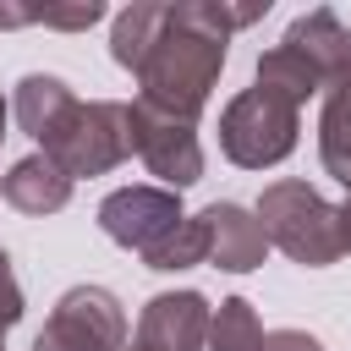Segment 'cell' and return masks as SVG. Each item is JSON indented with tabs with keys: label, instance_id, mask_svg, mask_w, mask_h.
<instances>
[{
	"label": "cell",
	"instance_id": "obj_20",
	"mask_svg": "<svg viewBox=\"0 0 351 351\" xmlns=\"http://www.w3.org/2000/svg\"><path fill=\"white\" fill-rule=\"evenodd\" d=\"M263 351H324V340L307 335V329H269L263 335Z\"/></svg>",
	"mask_w": 351,
	"mask_h": 351
},
{
	"label": "cell",
	"instance_id": "obj_4",
	"mask_svg": "<svg viewBox=\"0 0 351 351\" xmlns=\"http://www.w3.org/2000/svg\"><path fill=\"white\" fill-rule=\"evenodd\" d=\"M44 154L71 176H110L115 165L132 159V104L121 99H77V110L55 126V137L44 143Z\"/></svg>",
	"mask_w": 351,
	"mask_h": 351
},
{
	"label": "cell",
	"instance_id": "obj_12",
	"mask_svg": "<svg viewBox=\"0 0 351 351\" xmlns=\"http://www.w3.org/2000/svg\"><path fill=\"white\" fill-rule=\"evenodd\" d=\"M77 110V93L60 82V77H49V71H27L22 82H16V99H11V115H16V126L44 148L49 137H55V126L66 121Z\"/></svg>",
	"mask_w": 351,
	"mask_h": 351
},
{
	"label": "cell",
	"instance_id": "obj_11",
	"mask_svg": "<svg viewBox=\"0 0 351 351\" xmlns=\"http://www.w3.org/2000/svg\"><path fill=\"white\" fill-rule=\"evenodd\" d=\"M285 44H291V49H302V55L318 66V77H324V82H335V77H346V71H351V33H346V22H340L329 5L302 11V16L285 27Z\"/></svg>",
	"mask_w": 351,
	"mask_h": 351
},
{
	"label": "cell",
	"instance_id": "obj_5",
	"mask_svg": "<svg viewBox=\"0 0 351 351\" xmlns=\"http://www.w3.org/2000/svg\"><path fill=\"white\" fill-rule=\"evenodd\" d=\"M33 351H126V313L104 285H71L49 324L38 329Z\"/></svg>",
	"mask_w": 351,
	"mask_h": 351
},
{
	"label": "cell",
	"instance_id": "obj_22",
	"mask_svg": "<svg viewBox=\"0 0 351 351\" xmlns=\"http://www.w3.org/2000/svg\"><path fill=\"white\" fill-rule=\"evenodd\" d=\"M5 115H11V104L0 99V143H5Z\"/></svg>",
	"mask_w": 351,
	"mask_h": 351
},
{
	"label": "cell",
	"instance_id": "obj_16",
	"mask_svg": "<svg viewBox=\"0 0 351 351\" xmlns=\"http://www.w3.org/2000/svg\"><path fill=\"white\" fill-rule=\"evenodd\" d=\"M143 263L159 269V274H176V269L208 263V219H203V214H186L170 236H159V241L143 252Z\"/></svg>",
	"mask_w": 351,
	"mask_h": 351
},
{
	"label": "cell",
	"instance_id": "obj_15",
	"mask_svg": "<svg viewBox=\"0 0 351 351\" xmlns=\"http://www.w3.org/2000/svg\"><path fill=\"white\" fill-rule=\"evenodd\" d=\"M165 5L170 0H132L126 11H115V22H110V55H115V66H126V71L143 66V55L154 49V38L165 27Z\"/></svg>",
	"mask_w": 351,
	"mask_h": 351
},
{
	"label": "cell",
	"instance_id": "obj_24",
	"mask_svg": "<svg viewBox=\"0 0 351 351\" xmlns=\"http://www.w3.org/2000/svg\"><path fill=\"white\" fill-rule=\"evenodd\" d=\"M0 351H5V340H0Z\"/></svg>",
	"mask_w": 351,
	"mask_h": 351
},
{
	"label": "cell",
	"instance_id": "obj_8",
	"mask_svg": "<svg viewBox=\"0 0 351 351\" xmlns=\"http://www.w3.org/2000/svg\"><path fill=\"white\" fill-rule=\"evenodd\" d=\"M208 296L203 291H159L137 313V346L148 351H208Z\"/></svg>",
	"mask_w": 351,
	"mask_h": 351
},
{
	"label": "cell",
	"instance_id": "obj_19",
	"mask_svg": "<svg viewBox=\"0 0 351 351\" xmlns=\"http://www.w3.org/2000/svg\"><path fill=\"white\" fill-rule=\"evenodd\" d=\"M11 324H22V285H16L11 258H5V247H0V335H5Z\"/></svg>",
	"mask_w": 351,
	"mask_h": 351
},
{
	"label": "cell",
	"instance_id": "obj_9",
	"mask_svg": "<svg viewBox=\"0 0 351 351\" xmlns=\"http://www.w3.org/2000/svg\"><path fill=\"white\" fill-rule=\"evenodd\" d=\"M208 219V263L225 269V274H252L269 252V236H263V219L258 208H241V203H208L203 208Z\"/></svg>",
	"mask_w": 351,
	"mask_h": 351
},
{
	"label": "cell",
	"instance_id": "obj_10",
	"mask_svg": "<svg viewBox=\"0 0 351 351\" xmlns=\"http://www.w3.org/2000/svg\"><path fill=\"white\" fill-rule=\"evenodd\" d=\"M0 192H5V203H11L16 214H60V208L71 203V176L38 148V154H27V159H16V165L5 170Z\"/></svg>",
	"mask_w": 351,
	"mask_h": 351
},
{
	"label": "cell",
	"instance_id": "obj_18",
	"mask_svg": "<svg viewBox=\"0 0 351 351\" xmlns=\"http://www.w3.org/2000/svg\"><path fill=\"white\" fill-rule=\"evenodd\" d=\"M27 16L38 27H60V33H77V27H93L104 16L99 0H77V5H27Z\"/></svg>",
	"mask_w": 351,
	"mask_h": 351
},
{
	"label": "cell",
	"instance_id": "obj_13",
	"mask_svg": "<svg viewBox=\"0 0 351 351\" xmlns=\"http://www.w3.org/2000/svg\"><path fill=\"white\" fill-rule=\"evenodd\" d=\"M318 159H324V170H329L340 186H351V71L324 88V110H318Z\"/></svg>",
	"mask_w": 351,
	"mask_h": 351
},
{
	"label": "cell",
	"instance_id": "obj_23",
	"mask_svg": "<svg viewBox=\"0 0 351 351\" xmlns=\"http://www.w3.org/2000/svg\"><path fill=\"white\" fill-rule=\"evenodd\" d=\"M126 351H148V346H137V340H132V346H126Z\"/></svg>",
	"mask_w": 351,
	"mask_h": 351
},
{
	"label": "cell",
	"instance_id": "obj_1",
	"mask_svg": "<svg viewBox=\"0 0 351 351\" xmlns=\"http://www.w3.org/2000/svg\"><path fill=\"white\" fill-rule=\"evenodd\" d=\"M230 33H236L230 0H170L154 49L132 71L137 77V104L165 110L176 121H197L208 110V93L219 82V71H225Z\"/></svg>",
	"mask_w": 351,
	"mask_h": 351
},
{
	"label": "cell",
	"instance_id": "obj_3",
	"mask_svg": "<svg viewBox=\"0 0 351 351\" xmlns=\"http://www.w3.org/2000/svg\"><path fill=\"white\" fill-rule=\"evenodd\" d=\"M296 132H302V110L269 88H241L225 110H219V148L230 165L241 170H269L280 165L291 148H296Z\"/></svg>",
	"mask_w": 351,
	"mask_h": 351
},
{
	"label": "cell",
	"instance_id": "obj_7",
	"mask_svg": "<svg viewBox=\"0 0 351 351\" xmlns=\"http://www.w3.org/2000/svg\"><path fill=\"white\" fill-rule=\"evenodd\" d=\"M181 192H165V186H115L104 203H99V230L126 247V252H148L159 236H170L181 225Z\"/></svg>",
	"mask_w": 351,
	"mask_h": 351
},
{
	"label": "cell",
	"instance_id": "obj_2",
	"mask_svg": "<svg viewBox=\"0 0 351 351\" xmlns=\"http://www.w3.org/2000/svg\"><path fill=\"white\" fill-rule=\"evenodd\" d=\"M258 219H263L269 247H280L302 269H329L351 252L340 208L307 181H269L258 197Z\"/></svg>",
	"mask_w": 351,
	"mask_h": 351
},
{
	"label": "cell",
	"instance_id": "obj_17",
	"mask_svg": "<svg viewBox=\"0 0 351 351\" xmlns=\"http://www.w3.org/2000/svg\"><path fill=\"white\" fill-rule=\"evenodd\" d=\"M208 351H263V324L247 296H225L208 318Z\"/></svg>",
	"mask_w": 351,
	"mask_h": 351
},
{
	"label": "cell",
	"instance_id": "obj_14",
	"mask_svg": "<svg viewBox=\"0 0 351 351\" xmlns=\"http://www.w3.org/2000/svg\"><path fill=\"white\" fill-rule=\"evenodd\" d=\"M258 88H269V93H280V99H291L296 110L313 99V93H324L329 82L318 77V66L302 55V49H291L285 38L274 44V49H263L258 55Z\"/></svg>",
	"mask_w": 351,
	"mask_h": 351
},
{
	"label": "cell",
	"instance_id": "obj_6",
	"mask_svg": "<svg viewBox=\"0 0 351 351\" xmlns=\"http://www.w3.org/2000/svg\"><path fill=\"white\" fill-rule=\"evenodd\" d=\"M132 154L148 165V176H159L165 192H186L203 181V143H197V121H176L165 110L132 104Z\"/></svg>",
	"mask_w": 351,
	"mask_h": 351
},
{
	"label": "cell",
	"instance_id": "obj_21",
	"mask_svg": "<svg viewBox=\"0 0 351 351\" xmlns=\"http://www.w3.org/2000/svg\"><path fill=\"white\" fill-rule=\"evenodd\" d=\"M340 219H346V247H351V186H346V203H340Z\"/></svg>",
	"mask_w": 351,
	"mask_h": 351
}]
</instances>
